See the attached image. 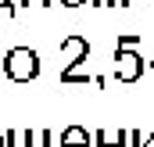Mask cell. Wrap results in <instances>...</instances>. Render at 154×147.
<instances>
[{
	"label": "cell",
	"instance_id": "4",
	"mask_svg": "<svg viewBox=\"0 0 154 147\" xmlns=\"http://www.w3.org/2000/svg\"><path fill=\"white\" fill-rule=\"evenodd\" d=\"M4 147H32V129H4Z\"/></svg>",
	"mask_w": 154,
	"mask_h": 147
},
{
	"label": "cell",
	"instance_id": "9",
	"mask_svg": "<svg viewBox=\"0 0 154 147\" xmlns=\"http://www.w3.org/2000/svg\"><path fill=\"white\" fill-rule=\"evenodd\" d=\"M0 147H4V133H0Z\"/></svg>",
	"mask_w": 154,
	"mask_h": 147
},
{
	"label": "cell",
	"instance_id": "7",
	"mask_svg": "<svg viewBox=\"0 0 154 147\" xmlns=\"http://www.w3.org/2000/svg\"><path fill=\"white\" fill-rule=\"evenodd\" d=\"M0 14H4V18H14V14H18L14 0H0Z\"/></svg>",
	"mask_w": 154,
	"mask_h": 147
},
{
	"label": "cell",
	"instance_id": "5",
	"mask_svg": "<svg viewBox=\"0 0 154 147\" xmlns=\"http://www.w3.org/2000/svg\"><path fill=\"white\" fill-rule=\"evenodd\" d=\"M50 144H54L50 129H32V147H50Z\"/></svg>",
	"mask_w": 154,
	"mask_h": 147
},
{
	"label": "cell",
	"instance_id": "3",
	"mask_svg": "<svg viewBox=\"0 0 154 147\" xmlns=\"http://www.w3.org/2000/svg\"><path fill=\"white\" fill-rule=\"evenodd\" d=\"M93 144V136L82 129V126H68L65 133H61V147H90Z\"/></svg>",
	"mask_w": 154,
	"mask_h": 147
},
{
	"label": "cell",
	"instance_id": "2",
	"mask_svg": "<svg viewBox=\"0 0 154 147\" xmlns=\"http://www.w3.org/2000/svg\"><path fill=\"white\" fill-rule=\"evenodd\" d=\"M86 54H90V43L82 36H68L61 39V58H65V68H61V83H86V75L79 72V61H86Z\"/></svg>",
	"mask_w": 154,
	"mask_h": 147
},
{
	"label": "cell",
	"instance_id": "1",
	"mask_svg": "<svg viewBox=\"0 0 154 147\" xmlns=\"http://www.w3.org/2000/svg\"><path fill=\"white\" fill-rule=\"evenodd\" d=\"M0 65H4V75L11 83H32L39 75V54L32 47H11Z\"/></svg>",
	"mask_w": 154,
	"mask_h": 147
},
{
	"label": "cell",
	"instance_id": "8",
	"mask_svg": "<svg viewBox=\"0 0 154 147\" xmlns=\"http://www.w3.org/2000/svg\"><path fill=\"white\" fill-rule=\"evenodd\" d=\"M22 4H25V7H29V4H39V7H50L54 0H22Z\"/></svg>",
	"mask_w": 154,
	"mask_h": 147
},
{
	"label": "cell",
	"instance_id": "6",
	"mask_svg": "<svg viewBox=\"0 0 154 147\" xmlns=\"http://www.w3.org/2000/svg\"><path fill=\"white\" fill-rule=\"evenodd\" d=\"M118 61H122V68H118L122 79H133L136 75V58H118Z\"/></svg>",
	"mask_w": 154,
	"mask_h": 147
}]
</instances>
